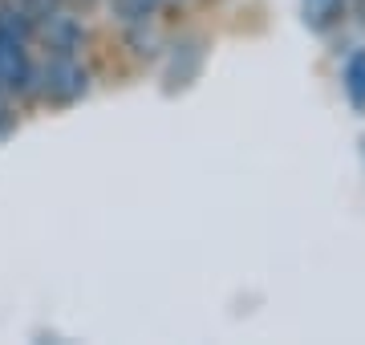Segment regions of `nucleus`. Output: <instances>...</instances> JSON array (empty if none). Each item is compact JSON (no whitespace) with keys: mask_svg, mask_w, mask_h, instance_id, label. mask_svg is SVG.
Returning <instances> with one entry per match:
<instances>
[{"mask_svg":"<svg viewBox=\"0 0 365 345\" xmlns=\"http://www.w3.org/2000/svg\"><path fill=\"white\" fill-rule=\"evenodd\" d=\"M341 9H345V0H304V16L313 29H329L341 16Z\"/></svg>","mask_w":365,"mask_h":345,"instance_id":"obj_2","label":"nucleus"},{"mask_svg":"<svg viewBox=\"0 0 365 345\" xmlns=\"http://www.w3.org/2000/svg\"><path fill=\"white\" fill-rule=\"evenodd\" d=\"M345 93L353 106H365V49L345 61Z\"/></svg>","mask_w":365,"mask_h":345,"instance_id":"obj_1","label":"nucleus"}]
</instances>
